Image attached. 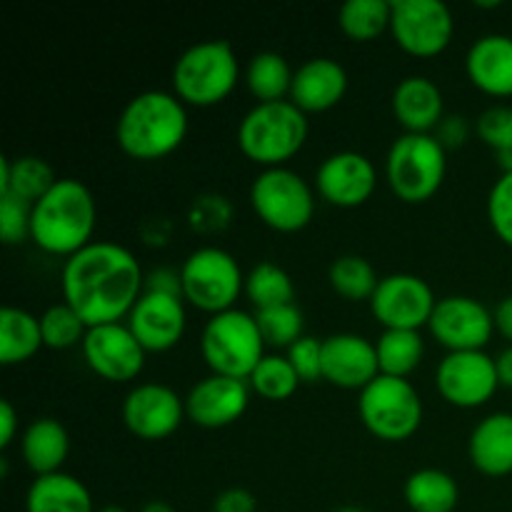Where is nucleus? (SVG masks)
<instances>
[{"mask_svg":"<svg viewBox=\"0 0 512 512\" xmlns=\"http://www.w3.org/2000/svg\"><path fill=\"white\" fill-rule=\"evenodd\" d=\"M60 290L88 328L123 323L145 293V273L133 250L113 240H93L63 263Z\"/></svg>","mask_w":512,"mask_h":512,"instance_id":"obj_1","label":"nucleus"},{"mask_svg":"<svg viewBox=\"0 0 512 512\" xmlns=\"http://www.w3.org/2000/svg\"><path fill=\"white\" fill-rule=\"evenodd\" d=\"M98 203L83 180L58 178V183L33 205L30 240L43 253L68 260L93 243Z\"/></svg>","mask_w":512,"mask_h":512,"instance_id":"obj_2","label":"nucleus"},{"mask_svg":"<svg viewBox=\"0 0 512 512\" xmlns=\"http://www.w3.org/2000/svg\"><path fill=\"white\" fill-rule=\"evenodd\" d=\"M188 105L168 90H143L120 110L115 140L135 160H160L175 153L188 135Z\"/></svg>","mask_w":512,"mask_h":512,"instance_id":"obj_3","label":"nucleus"},{"mask_svg":"<svg viewBox=\"0 0 512 512\" xmlns=\"http://www.w3.org/2000/svg\"><path fill=\"white\" fill-rule=\"evenodd\" d=\"M308 115L290 100L255 103L238 123V148L263 168H283L308 143Z\"/></svg>","mask_w":512,"mask_h":512,"instance_id":"obj_4","label":"nucleus"},{"mask_svg":"<svg viewBox=\"0 0 512 512\" xmlns=\"http://www.w3.org/2000/svg\"><path fill=\"white\" fill-rule=\"evenodd\" d=\"M240 60L228 40H200L188 45L173 65V93L185 105L213 108L235 90Z\"/></svg>","mask_w":512,"mask_h":512,"instance_id":"obj_5","label":"nucleus"},{"mask_svg":"<svg viewBox=\"0 0 512 512\" xmlns=\"http://www.w3.org/2000/svg\"><path fill=\"white\" fill-rule=\"evenodd\" d=\"M448 150L433 133H403L385 155V180L395 198L418 205L433 198L445 183Z\"/></svg>","mask_w":512,"mask_h":512,"instance_id":"obj_6","label":"nucleus"},{"mask_svg":"<svg viewBox=\"0 0 512 512\" xmlns=\"http://www.w3.org/2000/svg\"><path fill=\"white\" fill-rule=\"evenodd\" d=\"M200 355L210 373L248 380L255 365L268 353L255 315L233 308L210 315L200 335Z\"/></svg>","mask_w":512,"mask_h":512,"instance_id":"obj_7","label":"nucleus"},{"mask_svg":"<svg viewBox=\"0 0 512 512\" xmlns=\"http://www.w3.org/2000/svg\"><path fill=\"white\" fill-rule=\"evenodd\" d=\"M183 300L208 315L233 310L245 293V273L233 253L220 245H200L180 268Z\"/></svg>","mask_w":512,"mask_h":512,"instance_id":"obj_8","label":"nucleus"},{"mask_svg":"<svg viewBox=\"0 0 512 512\" xmlns=\"http://www.w3.org/2000/svg\"><path fill=\"white\" fill-rule=\"evenodd\" d=\"M358 413L370 435L385 443H403L423 425V398L408 378L378 375L360 390Z\"/></svg>","mask_w":512,"mask_h":512,"instance_id":"obj_9","label":"nucleus"},{"mask_svg":"<svg viewBox=\"0 0 512 512\" xmlns=\"http://www.w3.org/2000/svg\"><path fill=\"white\" fill-rule=\"evenodd\" d=\"M250 208L278 233H298L315 215V190L290 168H263L250 183Z\"/></svg>","mask_w":512,"mask_h":512,"instance_id":"obj_10","label":"nucleus"},{"mask_svg":"<svg viewBox=\"0 0 512 512\" xmlns=\"http://www.w3.org/2000/svg\"><path fill=\"white\" fill-rule=\"evenodd\" d=\"M390 35L405 53L435 58L453 43V10L443 0H393Z\"/></svg>","mask_w":512,"mask_h":512,"instance_id":"obj_11","label":"nucleus"},{"mask_svg":"<svg viewBox=\"0 0 512 512\" xmlns=\"http://www.w3.org/2000/svg\"><path fill=\"white\" fill-rule=\"evenodd\" d=\"M435 388L453 408L473 410L490 403L500 388L498 365L485 350L448 353L435 370Z\"/></svg>","mask_w":512,"mask_h":512,"instance_id":"obj_12","label":"nucleus"},{"mask_svg":"<svg viewBox=\"0 0 512 512\" xmlns=\"http://www.w3.org/2000/svg\"><path fill=\"white\" fill-rule=\"evenodd\" d=\"M438 298L428 280L413 273H393L380 278L370 313L383 330H420L430 323Z\"/></svg>","mask_w":512,"mask_h":512,"instance_id":"obj_13","label":"nucleus"},{"mask_svg":"<svg viewBox=\"0 0 512 512\" xmlns=\"http://www.w3.org/2000/svg\"><path fill=\"white\" fill-rule=\"evenodd\" d=\"M428 330L448 353L485 350L495 333V318L470 295H445L430 315Z\"/></svg>","mask_w":512,"mask_h":512,"instance_id":"obj_14","label":"nucleus"},{"mask_svg":"<svg viewBox=\"0 0 512 512\" xmlns=\"http://www.w3.org/2000/svg\"><path fill=\"white\" fill-rule=\"evenodd\" d=\"M83 358L98 378L108 383H130L145 370L143 345L125 323H108L88 328L83 340Z\"/></svg>","mask_w":512,"mask_h":512,"instance_id":"obj_15","label":"nucleus"},{"mask_svg":"<svg viewBox=\"0 0 512 512\" xmlns=\"http://www.w3.org/2000/svg\"><path fill=\"white\" fill-rule=\"evenodd\" d=\"M125 428L140 440H165L180 428L185 415V398L163 383H140L125 395L120 408Z\"/></svg>","mask_w":512,"mask_h":512,"instance_id":"obj_16","label":"nucleus"},{"mask_svg":"<svg viewBox=\"0 0 512 512\" xmlns=\"http://www.w3.org/2000/svg\"><path fill=\"white\" fill-rule=\"evenodd\" d=\"M378 188V168L358 150H338L315 170V190L335 208H360Z\"/></svg>","mask_w":512,"mask_h":512,"instance_id":"obj_17","label":"nucleus"},{"mask_svg":"<svg viewBox=\"0 0 512 512\" xmlns=\"http://www.w3.org/2000/svg\"><path fill=\"white\" fill-rule=\"evenodd\" d=\"M125 325L138 338L145 353H168L183 340L185 330H188L185 300L178 295L145 290L125 318Z\"/></svg>","mask_w":512,"mask_h":512,"instance_id":"obj_18","label":"nucleus"},{"mask_svg":"<svg viewBox=\"0 0 512 512\" xmlns=\"http://www.w3.org/2000/svg\"><path fill=\"white\" fill-rule=\"evenodd\" d=\"M248 380L225 378L210 373L198 380L185 395V415L193 425L205 430H220L238 423L250 405Z\"/></svg>","mask_w":512,"mask_h":512,"instance_id":"obj_19","label":"nucleus"},{"mask_svg":"<svg viewBox=\"0 0 512 512\" xmlns=\"http://www.w3.org/2000/svg\"><path fill=\"white\" fill-rule=\"evenodd\" d=\"M380 375L373 340L358 333H335L323 340V380L343 390H365Z\"/></svg>","mask_w":512,"mask_h":512,"instance_id":"obj_20","label":"nucleus"},{"mask_svg":"<svg viewBox=\"0 0 512 512\" xmlns=\"http://www.w3.org/2000/svg\"><path fill=\"white\" fill-rule=\"evenodd\" d=\"M348 83V70L338 60L318 55V58H308L300 68H295L288 100L298 105L305 115L325 113L345 98Z\"/></svg>","mask_w":512,"mask_h":512,"instance_id":"obj_21","label":"nucleus"},{"mask_svg":"<svg viewBox=\"0 0 512 512\" xmlns=\"http://www.w3.org/2000/svg\"><path fill=\"white\" fill-rule=\"evenodd\" d=\"M390 108L405 133H435L445 118L443 90L428 75H408L395 85Z\"/></svg>","mask_w":512,"mask_h":512,"instance_id":"obj_22","label":"nucleus"},{"mask_svg":"<svg viewBox=\"0 0 512 512\" xmlns=\"http://www.w3.org/2000/svg\"><path fill=\"white\" fill-rule=\"evenodd\" d=\"M465 73L470 83L493 98L512 95V35H480L465 55Z\"/></svg>","mask_w":512,"mask_h":512,"instance_id":"obj_23","label":"nucleus"},{"mask_svg":"<svg viewBox=\"0 0 512 512\" xmlns=\"http://www.w3.org/2000/svg\"><path fill=\"white\" fill-rule=\"evenodd\" d=\"M468 458L488 478L512 473V413H493L475 425L468 438Z\"/></svg>","mask_w":512,"mask_h":512,"instance_id":"obj_24","label":"nucleus"},{"mask_svg":"<svg viewBox=\"0 0 512 512\" xmlns=\"http://www.w3.org/2000/svg\"><path fill=\"white\" fill-rule=\"evenodd\" d=\"M20 453L35 478L63 473V465L70 453L68 430L55 418L33 420L20 435Z\"/></svg>","mask_w":512,"mask_h":512,"instance_id":"obj_25","label":"nucleus"},{"mask_svg":"<svg viewBox=\"0 0 512 512\" xmlns=\"http://www.w3.org/2000/svg\"><path fill=\"white\" fill-rule=\"evenodd\" d=\"M25 512H95V508L83 480L70 473H55L30 483Z\"/></svg>","mask_w":512,"mask_h":512,"instance_id":"obj_26","label":"nucleus"},{"mask_svg":"<svg viewBox=\"0 0 512 512\" xmlns=\"http://www.w3.org/2000/svg\"><path fill=\"white\" fill-rule=\"evenodd\" d=\"M45 348L40 333V318L18 305H5L0 310V363H28Z\"/></svg>","mask_w":512,"mask_h":512,"instance_id":"obj_27","label":"nucleus"},{"mask_svg":"<svg viewBox=\"0 0 512 512\" xmlns=\"http://www.w3.org/2000/svg\"><path fill=\"white\" fill-rule=\"evenodd\" d=\"M55 183L53 168L38 155L0 158V195H15L35 205Z\"/></svg>","mask_w":512,"mask_h":512,"instance_id":"obj_28","label":"nucleus"},{"mask_svg":"<svg viewBox=\"0 0 512 512\" xmlns=\"http://www.w3.org/2000/svg\"><path fill=\"white\" fill-rule=\"evenodd\" d=\"M405 503L413 512H453L460 503V488L440 468H420L405 480Z\"/></svg>","mask_w":512,"mask_h":512,"instance_id":"obj_29","label":"nucleus"},{"mask_svg":"<svg viewBox=\"0 0 512 512\" xmlns=\"http://www.w3.org/2000/svg\"><path fill=\"white\" fill-rule=\"evenodd\" d=\"M295 70L285 60V55L275 50H260L248 60L245 68V85L258 103H275L290 98Z\"/></svg>","mask_w":512,"mask_h":512,"instance_id":"obj_30","label":"nucleus"},{"mask_svg":"<svg viewBox=\"0 0 512 512\" xmlns=\"http://www.w3.org/2000/svg\"><path fill=\"white\" fill-rule=\"evenodd\" d=\"M380 375L408 378L425 355V340L420 330H383L375 340Z\"/></svg>","mask_w":512,"mask_h":512,"instance_id":"obj_31","label":"nucleus"},{"mask_svg":"<svg viewBox=\"0 0 512 512\" xmlns=\"http://www.w3.org/2000/svg\"><path fill=\"white\" fill-rule=\"evenodd\" d=\"M393 0H345L338 10V25L350 40L370 43L390 30Z\"/></svg>","mask_w":512,"mask_h":512,"instance_id":"obj_32","label":"nucleus"},{"mask_svg":"<svg viewBox=\"0 0 512 512\" xmlns=\"http://www.w3.org/2000/svg\"><path fill=\"white\" fill-rule=\"evenodd\" d=\"M245 295L255 310L288 305L295 303V283L288 270L280 268L278 263L263 260L253 265L250 273H245Z\"/></svg>","mask_w":512,"mask_h":512,"instance_id":"obj_33","label":"nucleus"},{"mask_svg":"<svg viewBox=\"0 0 512 512\" xmlns=\"http://www.w3.org/2000/svg\"><path fill=\"white\" fill-rule=\"evenodd\" d=\"M328 280L330 288L343 300H350V303H360V300L370 303L380 283L373 263L363 255H340V258H335L328 270Z\"/></svg>","mask_w":512,"mask_h":512,"instance_id":"obj_34","label":"nucleus"},{"mask_svg":"<svg viewBox=\"0 0 512 512\" xmlns=\"http://www.w3.org/2000/svg\"><path fill=\"white\" fill-rule=\"evenodd\" d=\"M300 383L303 380L298 378L295 368L290 365L288 355L278 353L265 355L248 378L250 390L258 393L263 400H270V403H283V400L293 398Z\"/></svg>","mask_w":512,"mask_h":512,"instance_id":"obj_35","label":"nucleus"},{"mask_svg":"<svg viewBox=\"0 0 512 512\" xmlns=\"http://www.w3.org/2000/svg\"><path fill=\"white\" fill-rule=\"evenodd\" d=\"M40 333L43 345L50 350H70L75 345H83L88 325L85 320L70 308L68 303H55L40 315Z\"/></svg>","mask_w":512,"mask_h":512,"instance_id":"obj_36","label":"nucleus"},{"mask_svg":"<svg viewBox=\"0 0 512 512\" xmlns=\"http://www.w3.org/2000/svg\"><path fill=\"white\" fill-rule=\"evenodd\" d=\"M253 315L255 320H258V328H260V335H263L265 345H270V348L288 350L290 345L298 343V340L305 335L303 310H300L295 303L255 310Z\"/></svg>","mask_w":512,"mask_h":512,"instance_id":"obj_37","label":"nucleus"},{"mask_svg":"<svg viewBox=\"0 0 512 512\" xmlns=\"http://www.w3.org/2000/svg\"><path fill=\"white\" fill-rule=\"evenodd\" d=\"M478 138L495 155L512 150V105H490L475 120Z\"/></svg>","mask_w":512,"mask_h":512,"instance_id":"obj_38","label":"nucleus"},{"mask_svg":"<svg viewBox=\"0 0 512 512\" xmlns=\"http://www.w3.org/2000/svg\"><path fill=\"white\" fill-rule=\"evenodd\" d=\"M488 220L493 233L512 248V173H503L488 193Z\"/></svg>","mask_w":512,"mask_h":512,"instance_id":"obj_39","label":"nucleus"},{"mask_svg":"<svg viewBox=\"0 0 512 512\" xmlns=\"http://www.w3.org/2000/svg\"><path fill=\"white\" fill-rule=\"evenodd\" d=\"M30 215L33 205L15 195H0V238L5 245H20L30 240Z\"/></svg>","mask_w":512,"mask_h":512,"instance_id":"obj_40","label":"nucleus"},{"mask_svg":"<svg viewBox=\"0 0 512 512\" xmlns=\"http://www.w3.org/2000/svg\"><path fill=\"white\" fill-rule=\"evenodd\" d=\"M285 355H288L290 365H293L303 383L323 380V340L313 338V335H303L298 343L290 345Z\"/></svg>","mask_w":512,"mask_h":512,"instance_id":"obj_41","label":"nucleus"},{"mask_svg":"<svg viewBox=\"0 0 512 512\" xmlns=\"http://www.w3.org/2000/svg\"><path fill=\"white\" fill-rule=\"evenodd\" d=\"M230 215H233V208L225 198L220 195H203L193 203V210H190V223L198 230H220L228 225Z\"/></svg>","mask_w":512,"mask_h":512,"instance_id":"obj_42","label":"nucleus"},{"mask_svg":"<svg viewBox=\"0 0 512 512\" xmlns=\"http://www.w3.org/2000/svg\"><path fill=\"white\" fill-rule=\"evenodd\" d=\"M433 135L440 140V145H443L445 150L460 148V145H465V140L470 138L468 118H465V115H445Z\"/></svg>","mask_w":512,"mask_h":512,"instance_id":"obj_43","label":"nucleus"},{"mask_svg":"<svg viewBox=\"0 0 512 512\" xmlns=\"http://www.w3.org/2000/svg\"><path fill=\"white\" fill-rule=\"evenodd\" d=\"M213 512H258V500L245 488H228L213 500Z\"/></svg>","mask_w":512,"mask_h":512,"instance_id":"obj_44","label":"nucleus"},{"mask_svg":"<svg viewBox=\"0 0 512 512\" xmlns=\"http://www.w3.org/2000/svg\"><path fill=\"white\" fill-rule=\"evenodd\" d=\"M145 290L150 293H165L183 298V283H180V270L155 268L145 275Z\"/></svg>","mask_w":512,"mask_h":512,"instance_id":"obj_45","label":"nucleus"},{"mask_svg":"<svg viewBox=\"0 0 512 512\" xmlns=\"http://www.w3.org/2000/svg\"><path fill=\"white\" fill-rule=\"evenodd\" d=\"M18 410L13 408L8 398L0 400V450H8L18 435Z\"/></svg>","mask_w":512,"mask_h":512,"instance_id":"obj_46","label":"nucleus"},{"mask_svg":"<svg viewBox=\"0 0 512 512\" xmlns=\"http://www.w3.org/2000/svg\"><path fill=\"white\" fill-rule=\"evenodd\" d=\"M493 318H495V330H498L503 338H508L512 345V295L500 300L498 308L493 310Z\"/></svg>","mask_w":512,"mask_h":512,"instance_id":"obj_47","label":"nucleus"},{"mask_svg":"<svg viewBox=\"0 0 512 512\" xmlns=\"http://www.w3.org/2000/svg\"><path fill=\"white\" fill-rule=\"evenodd\" d=\"M495 365H498V375H500V385L505 388H512V345L503 350V353L495 358Z\"/></svg>","mask_w":512,"mask_h":512,"instance_id":"obj_48","label":"nucleus"},{"mask_svg":"<svg viewBox=\"0 0 512 512\" xmlns=\"http://www.w3.org/2000/svg\"><path fill=\"white\" fill-rule=\"evenodd\" d=\"M138 512H175V508L165 500H148Z\"/></svg>","mask_w":512,"mask_h":512,"instance_id":"obj_49","label":"nucleus"},{"mask_svg":"<svg viewBox=\"0 0 512 512\" xmlns=\"http://www.w3.org/2000/svg\"><path fill=\"white\" fill-rule=\"evenodd\" d=\"M95 512H130V510L120 508V505H105V508H100V510H95Z\"/></svg>","mask_w":512,"mask_h":512,"instance_id":"obj_50","label":"nucleus"},{"mask_svg":"<svg viewBox=\"0 0 512 512\" xmlns=\"http://www.w3.org/2000/svg\"><path fill=\"white\" fill-rule=\"evenodd\" d=\"M333 512H365V510L363 508H353V505H345V508H338Z\"/></svg>","mask_w":512,"mask_h":512,"instance_id":"obj_51","label":"nucleus"}]
</instances>
